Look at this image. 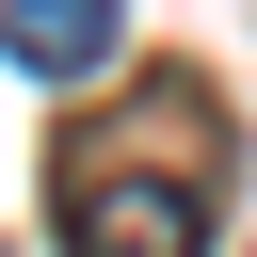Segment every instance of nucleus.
<instances>
[{
    "mask_svg": "<svg viewBox=\"0 0 257 257\" xmlns=\"http://www.w3.org/2000/svg\"><path fill=\"white\" fill-rule=\"evenodd\" d=\"M64 257H209V177L64 161Z\"/></svg>",
    "mask_w": 257,
    "mask_h": 257,
    "instance_id": "1",
    "label": "nucleus"
},
{
    "mask_svg": "<svg viewBox=\"0 0 257 257\" xmlns=\"http://www.w3.org/2000/svg\"><path fill=\"white\" fill-rule=\"evenodd\" d=\"M0 64H32V80L112 64V0H0Z\"/></svg>",
    "mask_w": 257,
    "mask_h": 257,
    "instance_id": "2",
    "label": "nucleus"
}]
</instances>
